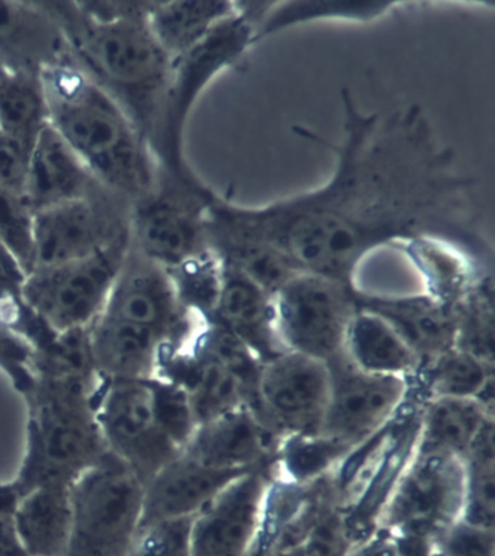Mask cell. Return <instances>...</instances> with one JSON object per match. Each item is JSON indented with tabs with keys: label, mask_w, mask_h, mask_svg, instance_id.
<instances>
[{
	"label": "cell",
	"mask_w": 495,
	"mask_h": 556,
	"mask_svg": "<svg viewBox=\"0 0 495 556\" xmlns=\"http://www.w3.org/2000/svg\"><path fill=\"white\" fill-rule=\"evenodd\" d=\"M342 99V140L296 132L334 154L329 180L313 191L264 206L237 205L215 195L208 235L270 245L305 274L352 288L361 263L382 248L441 241L493 269V248L478 224L477 182L456 165L419 105L377 114Z\"/></svg>",
	"instance_id": "obj_1"
},
{
	"label": "cell",
	"mask_w": 495,
	"mask_h": 556,
	"mask_svg": "<svg viewBox=\"0 0 495 556\" xmlns=\"http://www.w3.org/2000/svg\"><path fill=\"white\" fill-rule=\"evenodd\" d=\"M101 377L90 361L88 330L54 336L34 353L27 446L18 476V497L36 486L73 484L106 454L94 395Z\"/></svg>",
	"instance_id": "obj_2"
},
{
	"label": "cell",
	"mask_w": 495,
	"mask_h": 556,
	"mask_svg": "<svg viewBox=\"0 0 495 556\" xmlns=\"http://www.w3.org/2000/svg\"><path fill=\"white\" fill-rule=\"evenodd\" d=\"M49 121L102 187L132 205L150 195L158 162L126 110L71 58L40 73Z\"/></svg>",
	"instance_id": "obj_3"
},
{
	"label": "cell",
	"mask_w": 495,
	"mask_h": 556,
	"mask_svg": "<svg viewBox=\"0 0 495 556\" xmlns=\"http://www.w3.org/2000/svg\"><path fill=\"white\" fill-rule=\"evenodd\" d=\"M66 37L71 59L126 110L156 159L165 132L174 60L158 45L149 16L101 23L73 2H46Z\"/></svg>",
	"instance_id": "obj_4"
},
{
	"label": "cell",
	"mask_w": 495,
	"mask_h": 556,
	"mask_svg": "<svg viewBox=\"0 0 495 556\" xmlns=\"http://www.w3.org/2000/svg\"><path fill=\"white\" fill-rule=\"evenodd\" d=\"M205 320L180 304L169 271L132 248L89 327L94 364L114 377H149Z\"/></svg>",
	"instance_id": "obj_5"
},
{
	"label": "cell",
	"mask_w": 495,
	"mask_h": 556,
	"mask_svg": "<svg viewBox=\"0 0 495 556\" xmlns=\"http://www.w3.org/2000/svg\"><path fill=\"white\" fill-rule=\"evenodd\" d=\"M421 405L410 394L394 419L348 452L329 477L334 506L352 543L380 530L381 517L417 454Z\"/></svg>",
	"instance_id": "obj_6"
},
{
	"label": "cell",
	"mask_w": 495,
	"mask_h": 556,
	"mask_svg": "<svg viewBox=\"0 0 495 556\" xmlns=\"http://www.w3.org/2000/svg\"><path fill=\"white\" fill-rule=\"evenodd\" d=\"M143 494L140 478L106 452L73 481L64 556H128L143 515Z\"/></svg>",
	"instance_id": "obj_7"
},
{
	"label": "cell",
	"mask_w": 495,
	"mask_h": 556,
	"mask_svg": "<svg viewBox=\"0 0 495 556\" xmlns=\"http://www.w3.org/2000/svg\"><path fill=\"white\" fill-rule=\"evenodd\" d=\"M214 197L196 175L180 178L158 170L154 191L132 205V248L166 270L208 252L206 218Z\"/></svg>",
	"instance_id": "obj_8"
},
{
	"label": "cell",
	"mask_w": 495,
	"mask_h": 556,
	"mask_svg": "<svg viewBox=\"0 0 495 556\" xmlns=\"http://www.w3.org/2000/svg\"><path fill=\"white\" fill-rule=\"evenodd\" d=\"M130 249V236L110 248L33 270L23 283L24 304L53 334L88 330L105 307Z\"/></svg>",
	"instance_id": "obj_9"
},
{
	"label": "cell",
	"mask_w": 495,
	"mask_h": 556,
	"mask_svg": "<svg viewBox=\"0 0 495 556\" xmlns=\"http://www.w3.org/2000/svg\"><path fill=\"white\" fill-rule=\"evenodd\" d=\"M94 413L107 454L149 482L180 455L158 414L154 378L99 381Z\"/></svg>",
	"instance_id": "obj_10"
},
{
	"label": "cell",
	"mask_w": 495,
	"mask_h": 556,
	"mask_svg": "<svg viewBox=\"0 0 495 556\" xmlns=\"http://www.w3.org/2000/svg\"><path fill=\"white\" fill-rule=\"evenodd\" d=\"M274 308L283 351L325 364L343 355L348 323L357 312L346 283L301 271L275 294Z\"/></svg>",
	"instance_id": "obj_11"
},
{
	"label": "cell",
	"mask_w": 495,
	"mask_h": 556,
	"mask_svg": "<svg viewBox=\"0 0 495 556\" xmlns=\"http://www.w3.org/2000/svg\"><path fill=\"white\" fill-rule=\"evenodd\" d=\"M255 46V27L245 16L236 14L224 20L182 58L174 62V75L167 98L165 132L157 162L162 170L176 176H191L185 162L182 141L185 124L193 103L215 76L234 67Z\"/></svg>",
	"instance_id": "obj_12"
},
{
	"label": "cell",
	"mask_w": 495,
	"mask_h": 556,
	"mask_svg": "<svg viewBox=\"0 0 495 556\" xmlns=\"http://www.w3.org/2000/svg\"><path fill=\"white\" fill-rule=\"evenodd\" d=\"M464 500L462 459L417 452L381 517L380 529L395 538L433 542L462 519Z\"/></svg>",
	"instance_id": "obj_13"
},
{
	"label": "cell",
	"mask_w": 495,
	"mask_h": 556,
	"mask_svg": "<svg viewBox=\"0 0 495 556\" xmlns=\"http://www.w3.org/2000/svg\"><path fill=\"white\" fill-rule=\"evenodd\" d=\"M132 204L102 189L34 214V269L79 261L130 236Z\"/></svg>",
	"instance_id": "obj_14"
},
{
	"label": "cell",
	"mask_w": 495,
	"mask_h": 556,
	"mask_svg": "<svg viewBox=\"0 0 495 556\" xmlns=\"http://www.w3.org/2000/svg\"><path fill=\"white\" fill-rule=\"evenodd\" d=\"M327 368L329 399L320 433L351 450L384 429L410 399L408 379L365 372L343 355Z\"/></svg>",
	"instance_id": "obj_15"
},
{
	"label": "cell",
	"mask_w": 495,
	"mask_h": 556,
	"mask_svg": "<svg viewBox=\"0 0 495 556\" xmlns=\"http://www.w3.org/2000/svg\"><path fill=\"white\" fill-rule=\"evenodd\" d=\"M325 362L285 352L262 365L255 409L279 439L320 433L329 399Z\"/></svg>",
	"instance_id": "obj_16"
},
{
	"label": "cell",
	"mask_w": 495,
	"mask_h": 556,
	"mask_svg": "<svg viewBox=\"0 0 495 556\" xmlns=\"http://www.w3.org/2000/svg\"><path fill=\"white\" fill-rule=\"evenodd\" d=\"M269 481L266 465L224 486L193 517L192 556H253Z\"/></svg>",
	"instance_id": "obj_17"
},
{
	"label": "cell",
	"mask_w": 495,
	"mask_h": 556,
	"mask_svg": "<svg viewBox=\"0 0 495 556\" xmlns=\"http://www.w3.org/2000/svg\"><path fill=\"white\" fill-rule=\"evenodd\" d=\"M281 439L243 405L198 426L183 454L217 471L248 472L272 463Z\"/></svg>",
	"instance_id": "obj_18"
},
{
	"label": "cell",
	"mask_w": 495,
	"mask_h": 556,
	"mask_svg": "<svg viewBox=\"0 0 495 556\" xmlns=\"http://www.w3.org/2000/svg\"><path fill=\"white\" fill-rule=\"evenodd\" d=\"M68 58L66 37L46 2H0V73L40 76Z\"/></svg>",
	"instance_id": "obj_19"
},
{
	"label": "cell",
	"mask_w": 495,
	"mask_h": 556,
	"mask_svg": "<svg viewBox=\"0 0 495 556\" xmlns=\"http://www.w3.org/2000/svg\"><path fill=\"white\" fill-rule=\"evenodd\" d=\"M102 189L106 188L93 178L55 129L47 125L29 157L24 200L33 213L93 195Z\"/></svg>",
	"instance_id": "obj_20"
},
{
	"label": "cell",
	"mask_w": 495,
	"mask_h": 556,
	"mask_svg": "<svg viewBox=\"0 0 495 556\" xmlns=\"http://www.w3.org/2000/svg\"><path fill=\"white\" fill-rule=\"evenodd\" d=\"M241 473L244 472L211 469L180 452L152 480L145 482L140 525L198 515Z\"/></svg>",
	"instance_id": "obj_21"
},
{
	"label": "cell",
	"mask_w": 495,
	"mask_h": 556,
	"mask_svg": "<svg viewBox=\"0 0 495 556\" xmlns=\"http://www.w3.org/2000/svg\"><path fill=\"white\" fill-rule=\"evenodd\" d=\"M355 295L357 307L369 309L389 321L408 346L420 357L421 365L455 348L454 305L429 294L369 299Z\"/></svg>",
	"instance_id": "obj_22"
},
{
	"label": "cell",
	"mask_w": 495,
	"mask_h": 556,
	"mask_svg": "<svg viewBox=\"0 0 495 556\" xmlns=\"http://www.w3.org/2000/svg\"><path fill=\"white\" fill-rule=\"evenodd\" d=\"M213 320L221 323L265 364L285 353L275 326L274 296L234 267L223 265V286Z\"/></svg>",
	"instance_id": "obj_23"
},
{
	"label": "cell",
	"mask_w": 495,
	"mask_h": 556,
	"mask_svg": "<svg viewBox=\"0 0 495 556\" xmlns=\"http://www.w3.org/2000/svg\"><path fill=\"white\" fill-rule=\"evenodd\" d=\"M343 356L365 372L408 381L421 366L420 357L389 321L360 307L348 323Z\"/></svg>",
	"instance_id": "obj_24"
},
{
	"label": "cell",
	"mask_w": 495,
	"mask_h": 556,
	"mask_svg": "<svg viewBox=\"0 0 495 556\" xmlns=\"http://www.w3.org/2000/svg\"><path fill=\"white\" fill-rule=\"evenodd\" d=\"M71 485L47 484L21 495L12 513L29 556H64L72 529Z\"/></svg>",
	"instance_id": "obj_25"
},
{
	"label": "cell",
	"mask_w": 495,
	"mask_h": 556,
	"mask_svg": "<svg viewBox=\"0 0 495 556\" xmlns=\"http://www.w3.org/2000/svg\"><path fill=\"white\" fill-rule=\"evenodd\" d=\"M495 365L452 348L424 362L410 379L411 394L417 400L472 399L494 413Z\"/></svg>",
	"instance_id": "obj_26"
},
{
	"label": "cell",
	"mask_w": 495,
	"mask_h": 556,
	"mask_svg": "<svg viewBox=\"0 0 495 556\" xmlns=\"http://www.w3.org/2000/svg\"><path fill=\"white\" fill-rule=\"evenodd\" d=\"M494 413L472 399L424 401L420 414L417 452H437L464 459L478 433Z\"/></svg>",
	"instance_id": "obj_27"
},
{
	"label": "cell",
	"mask_w": 495,
	"mask_h": 556,
	"mask_svg": "<svg viewBox=\"0 0 495 556\" xmlns=\"http://www.w3.org/2000/svg\"><path fill=\"white\" fill-rule=\"evenodd\" d=\"M236 14L234 2H156L149 25L158 45L178 60L187 54L219 23Z\"/></svg>",
	"instance_id": "obj_28"
},
{
	"label": "cell",
	"mask_w": 495,
	"mask_h": 556,
	"mask_svg": "<svg viewBox=\"0 0 495 556\" xmlns=\"http://www.w3.org/2000/svg\"><path fill=\"white\" fill-rule=\"evenodd\" d=\"M49 124V106L40 76L0 73V134L33 149Z\"/></svg>",
	"instance_id": "obj_29"
},
{
	"label": "cell",
	"mask_w": 495,
	"mask_h": 556,
	"mask_svg": "<svg viewBox=\"0 0 495 556\" xmlns=\"http://www.w3.org/2000/svg\"><path fill=\"white\" fill-rule=\"evenodd\" d=\"M351 451L321 433L282 439L269 464V476L294 484H313L330 477Z\"/></svg>",
	"instance_id": "obj_30"
},
{
	"label": "cell",
	"mask_w": 495,
	"mask_h": 556,
	"mask_svg": "<svg viewBox=\"0 0 495 556\" xmlns=\"http://www.w3.org/2000/svg\"><path fill=\"white\" fill-rule=\"evenodd\" d=\"M494 419L486 421L464 456L465 500L462 520L495 530Z\"/></svg>",
	"instance_id": "obj_31"
},
{
	"label": "cell",
	"mask_w": 495,
	"mask_h": 556,
	"mask_svg": "<svg viewBox=\"0 0 495 556\" xmlns=\"http://www.w3.org/2000/svg\"><path fill=\"white\" fill-rule=\"evenodd\" d=\"M455 348L495 365V317L493 274L480 276L454 304Z\"/></svg>",
	"instance_id": "obj_32"
},
{
	"label": "cell",
	"mask_w": 495,
	"mask_h": 556,
	"mask_svg": "<svg viewBox=\"0 0 495 556\" xmlns=\"http://www.w3.org/2000/svg\"><path fill=\"white\" fill-rule=\"evenodd\" d=\"M395 2H274L255 33V45L282 29L312 21L343 20L370 23L389 14Z\"/></svg>",
	"instance_id": "obj_33"
},
{
	"label": "cell",
	"mask_w": 495,
	"mask_h": 556,
	"mask_svg": "<svg viewBox=\"0 0 495 556\" xmlns=\"http://www.w3.org/2000/svg\"><path fill=\"white\" fill-rule=\"evenodd\" d=\"M167 271L185 309L202 320H213L223 286V263L217 254L208 250Z\"/></svg>",
	"instance_id": "obj_34"
},
{
	"label": "cell",
	"mask_w": 495,
	"mask_h": 556,
	"mask_svg": "<svg viewBox=\"0 0 495 556\" xmlns=\"http://www.w3.org/2000/svg\"><path fill=\"white\" fill-rule=\"evenodd\" d=\"M0 248L16 262L25 278L34 269V213L23 197L0 191Z\"/></svg>",
	"instance_id": "obj_35"
},
{
	"label": "cell",
	"mask_w": 495,
	"mask_h": 556,
	"mask_svg": "<svg viewBox=\"0 0 495 556\" xmlns=\"http://www.w3.org/2000/svg\"><path fill=\"white\" fill-rule=\"evenodd\" d=\"M193 517H172L140 525L128 556H192Z\"/></svg>",
	"instance_id": "obj_36"
},
{
	"label": "cell",
	"mask_w": 495,
	"mask_h": 556,
	"mask_svg": "<svg viewBox=\"0 0 495 556\" xmlns=\"http://www.w3.org/2000/svg\"><path fill=\"white\" fill-rule=\"evenodd\" d=\"M352 545L342 515L330 503L309 529L301 549L303 556H347Z\"/></svg>",
	"instance_id": "obj_37"
},
{
	"label": "cell",
	"mask_w": 495,
	"mask_h": 556,
	"mask_svg": "<svg viewBox=\"0 0 495 556\" xmlns=\"http://www.w3.org/2000/svg\"><path fill=\"white\" fill-rule=\"evenodd\" d=\"M432 545L445 556H494L495 530L460 519L439 534Z\"/></svg>",
	"instance_id": "obj_38"
},
{
	"label": "cell",
	"mask_w": 495,
	"mask_h": 556,
	"mask_svg": "<svg viewBox=\"0 0 495 556\" xmlns=\"http://www.w3.org/2000/svg\"><path fill=\"white\" fill-rule=\"evenodd\" d=\"M33 149L0 134V191L23 197Z\"/></svg>",
	"instance_id": "obj_39"
},
{
	"label": "cell",
	"mask_w": 495,
	"mask_h": 556,
	"mask_svg": "<svg viewBox=\"0 0 495 556\" xmlns=\"http://www.w3.org/2000/svg\"><path fill=\"white\" fill-rule=\"evenodd\" d=\"M347 556H399L397 539L385 530H377L370 536L353 543Z\"/></svg>",
	"instance_id": "obj_40"
},
{
	"label": "cell",
	"mask_w": 495,
	"mask_h": 556,
	"mask_svg": "<svg viewBox=\"0 0 495 556\" xmlns=\"http://www.w3.org/2000/svg\"><path fill=\"white\" fill-rule=\"evenodd\" d=\"M0 556H29L16 533L12 516H0Z\"/></svg>",
	"instance_id": "obj_41"
},
{
	"label": "cell",
	"mask_w": 495,
	"mask_h": 556,
	"mask_svg": "<svg viewBox=\"0 0 495 556\" xmlns=\"http://www.w3.org/2000/svg\"><path fill=\"white\" fill-rule=\"evenodd\" d=\"M16 502H18V497H16L10 482L0 484V516H12Z\"/></svg>",
	"instance_id": "obj_42"
},
{
	"label": "cell",
	"mask_w": 495,
	"mask_h": 556,
	"mask_svg": "<svg viewBox=\"0 0 495 556\" xmlns=\"http://www.w3.org/2000/svg\"><path fill=\"white\" fill-rule=\"evenodd\" d=\"M430 556H445V555H442L441 552H439L437 549H434V547L432 545V551H430Z\"/></svg>",
	"instance_id": "obj_43"
},
{
	"label": "cell",
	"mask_w": 495,
	"mask_h": 556,
	"mask_svg": "<svg viewBox=\"0 0 495 556\" xmlns=\"http://www.w3.org/2000/svg\"><path fill=\"white\" fill-rule=\"evenodd\" d=\"M2 250H3V249H2V248H0V252H2Z\"/></svg>",
	"instance_id": "obj_44"
}]
</instances>
